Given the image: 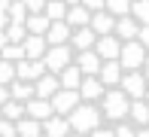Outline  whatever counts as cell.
Segmentation results:
<instances>
[{"label":"cell","mask_w":149,"mask_h":137,"mask_svg":"<svg viewBox=\"0 0 149 137\" xmlns=\"http://www.w3.org/2000/svg\"><path fill=\"white\" fill-rule=\"evenodd\" d=\"M22 3H24V9H28V12H43L46 0H22Z\"/></svg>","instance_id":"obj_1"}]
</instances>
